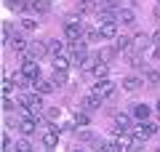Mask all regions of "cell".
Returning a JSON list of instances; mask_svg holds the SVG:
<instances>
[{"label": "cell", "mask_w": 160, "mask_h": 152, "mask_svg": "<svg viewBox=\"0 0 160 152\" xmlns=\"http://www.w3.org/2000/svg\"><path fill=\"white\" fill-rule=\"evenodd\" d=\"M115 88H118V85H115L112 80L102 78V80H99V83L91 88V94H93V96H99V99H109V96H115Z\"/></svg>", "instance_id": "1"}, {"label": "cell", "mask_w": 160, "mask_h": 152, "mask_svg": "<svg viewBox=\"0 0 160 152\" xmlns=\"http://www.w3.org/2000/svg\"><path fill=\"white\" fill-rule=\"evenodd\" d=\"M83 32H86V27L78 22V19H69L67 24H64V38L69 40V43H75V40L83 38Z\"/></svg>", "instance_id": "2"}, {"label": "cell", "mask_w": 160, "mask_h": 152, "mask_svg": "<svg viewBox=\"0 0 160 152\" xmlns=\"http://www.w3.org/2000/svg\"><path fill=\"white\" fill-rule=\"evenodd\" d=\"M69 48H72V64L83 67V62L88 59V48H86V40H75V43H69Z\"/></svg>", "instance_id": "3"}, {"label": "cell", "mask_w": 160, "mask_h": 152, "mask_svg": "<svg viewBox=\"0 0 160 152\" xmlns=\"http://www.w3.org/2000/svg\"><path fill=\"white\" fill-rule=\"evenodd\" d=\"M22 75H27L29 80H38L40 78V64L35 59H24L22 62Z\"/></svg>", "instance_id": "4"}, {"label": "cell", "mask_w": 160, "mask_h": 152, "mask_svg": "<svg viewBox=\"0 0 160 152\" xmlns=\"http://www.w3.org/2000/svg\"><path fill=\"white\" fill-rule=\"evenodd\" d=\"M158 131H160V128H158L155 123H147V120H142V123H139L136 128H133V134H136V136H142V139H149V136H155Z\"/></svg>", "instance_id": "5"}, {"label": "cell", "mask_w": 160, "mask_h": 152, "mask_svg": "<svg viewBox=\"0 0 160 152\" xmlns=\"http://www.w3.org/2000/svg\"><path fill=\"white\" fill-rule=\"evenodd\" d=\"M46 53H48V48H46V45H40V43H29V48L24 51V56L35 59V62H40V56H46Z\"/></svg>", "instance_id": "6"}, {"label": "cell", "mask_w": 160, "mask_h": 152, "mask_svg": "<svg viewBox=\"0 0 160 152\" xmlns=\"http://www.w3.org/2000/svg\"><path fill=\"white\" fill-rule=\"evenodd\" d=\"M115 134H128V131H133L131 128V118L128 115H115Z\"/></svg>", "instance_id": "7"}, {"label": "cell", "mask_w": 160, "mask_h": 152, "mask_svg": "<svg viewBox=\"0 0 160 152\" xmlns=\"http://www.w3.org/2000/svg\"><path fill=\"white\" fill-rule=\"evenodd\" d=\"M19 131H22L24 136H32L35 131H38V125H35V118H32V115H24V118L19 120Z\"/></svg>", "instance_id": "8"}, {"label": "cell", "mask_w": 160, "mask_h": 152, "mask_svg": "<svg viewBox=\"0 0 160 152\" xmlns=\"http://www.w3.org/2000/svg\"><path fill=\"white\" fill-rule=\"evenodd\" d=\"M149 45H152V35H147V32H139L136 38H133V48H136V51H142V53L149 48Z\"/></svg>", "instance_id": "9"}, {"label": "cell", "mask_w": 160, "mask_h": 152, "mask_svg": "<svg viewBox=\"0 0 160 152\" xmlns=\"http://www.w3.org/2000/svg\"><path fill=\"white\" fill-rule=\"evenodd\" d=\"M80 107L88 109V112H93V109L102 107V99H99V96H93V94H88V96H83V99H80Z\"/></svg>", "instance_id": "10"}, {"label": "cell", "mask_w": 160, "mask_h": 152, "mask_svg": "<svg viewBox=\"0 0 160 152\" xmlns=\"http://www.w3.org/2000/svg\"><path fill=\"white\" fill-rule=\"evenodd\" d=\"M32 85H35V91H38L40 96H46V94H53V88H56V85H53V80H43V78H38Z\"/></svg>", "instance_id": "11"}, {"label": "cell", "mask_w": 160, "mask_h": 152, "mask_svg": "<svg viewBox=\"0 0 160 152\" xmlns=\"http://www.w3.org/2000/svg\"><path fill=\"white\" fill-rule=\"evenodd\" d=\"M99 32H102V40H112V38H118V24L115 22L99 24Z\"/></svg>", "instance_id": "12"}, {"label": "cell", "mask_w": 160, "mask_h": 152, "mask_svg": "<svg viewBox=\"0 0 160 152\" xmlns=\"http://www.w3.org/2000/svg\"><path fill=\"white\" fill-rule=\"evenodd\" d=\"M8 45H11L13 51H19V53H24V51L29 48V43H27V40L22 38V35H16V32L11 35V40H8Z\"/></svg>", "instance_id": "13"}, {"label": "cell", "mask_w": 160, "mask_h": 152, "mask_svg": "<svg viewBox=\"0 0 160 152\" xmlns=\"http://www.w3.org/2000/svg\"><path fill=\"white\" fill-rule=\"evenodd\" d=\"M118 53H120V51L115 48V45H107V48H102V51H99L96 56H99V62H104V64H109V62H112L115 56H118Z\"/></svg>", "instance_id": "14"}, {"label": "cell", "mask_w": 160, "mask_h": 152, "mask_svg": "<svg viewBox=\"0 0 160 152\" xmlns=\"http://www.w3.org/2000/svg\"><path fill=\"white\" fill-rule=\"evenodd\" d=\"M46 48H48V53H51L53 59L64 53V43H62V40H46Z\"/></svg>", "instance_id": "15"}, {"label": "cell", "mask_w": 160, "mask_h": 152, "mask_svg": "<svg viewBox=\"0 0 160 152\" xmlns=\"http://www.w3.org/2000/svg\"><path fill=\"white\" fill-rule=\"evenodd\" d=\"M131 112H133V118H136V120H147L149 115H152V107H147V104H133Z\"/></svg>", "instance_id": "16"}, {"label": "cell", "mask_w": 160, "mask_h": 152, "mask_svg": "<svg viewBox=\"0 0 160 152\" xmlns=\"http://www.w3.org/2000/svg\"><path fill=\"white\" fill-rule=\"evenodd\" d=\"M91 11H99L96 0H78V13H91Z\"/></svg>", "instance_id": "17"}, {"label": "cell", "mask_w": 160, "mask_h": 152, "mask_svg": "<svg viewBox=\"0 0 160 152\" xmlns=\"http://www.w3.org/2000/svg\"><path fill=\"white\" fill-rule=\"evenodd\" d=\"M118 19H120L123 24H136V13H133L131 8H120V11H118Z\"/></svg>", "instance_id": "18"}, {"label": "cell", "mask_w": 160, "mask_h": 152, "mask_svg": "<svg viewBox=\"0 0 160 152\" xmlns=\"http://www.w3.org/2000/svg\"><path fill=\"white\" fill-rule=\"evenodd\" d=\"M115 48L123 53V51H131L133 48V38H126V35H118V43H115Z\"/></svg>", "instance_id": "19"}, {"label": "cell", "mask_w": 160, "mask_h": 152, "mask_svg": "<svg viewBox=\"0 0 160 152\" xmlns=\"http://www.w3.org/2000/svg\"><path fill=\"white\" fill-rule=\"evenodd\" d=\"M29 8H32L35 13H48V11H51V3H48V0H32Z\"/></svg>", "instance_id": "20"}, {"label": "cell", "mask_w": 160, "mask_h": 152, "mask_svg": "<svg viewBox=\"0 0 160 152\" xmlns=\"http://www.w3.org/2000/svg\"><path fill=\"white\" fill-rule=\"evenodd\" d=\"M142 85H144L142 78H123V88L126 91H139Z\"/></svg>", "instance_id": "21"}, {"label": "cell", "mask_w": 160, "mask_h": 152, "mask_svg": "<svg viewBox=\"0 0 160 152\" xmlns=\"http://www.w3.org/2000/svg\"><path fill=\"white\" fill-rule=\"evenodd\" d=\"M43 144H46L48 149H53V147L59 144V131H53V128H51V131H48L46 136H43Z\"/></svg>", "instance_id": "22"}, {"label": "cell", "mask_w": 160, "mask_h": 152, "mask_svg": "<svg viewBox=\"0 0 160 152\" xmlns=\"http://www.w3.org/2000/svg\"><path fill=\"white\" fill-rule=\"evenodd\" d=\"M24 101H27L29 112H40V109H43V99H40V94L38 96H29V99H24Z\"/></svg>", "instance_id": "23"}, {"label": "cell", "mask_w": 160, "mask_h": 152, "mask_svg": "<svg viewBox=\"0 0 160 152\" xmlns=\"http://www.w3.org/2000/svg\"><path fill=\"white\" fill-rule=\"evenodd\" d=\"M91 72H93V75H96V78H99V80H102V78H107V75H109V64H104V62H99V64H96V67H93V69H91Z\"/></svg>", "instance_id": "24"}, {"label": "cell", "mask_w": 160, "mask_h": 152, "mask_svg": "<svg viewBox=\"0 0 160 152\" xmlns=\"http://www.w3.org/2000/svg\"><path fill=\"white\" fill-rule=\"evenodd\" d=\"M128 64L136 67V69H142L144 67V53H131V56H128Z\"/></svg>", "instance_id": "25"}, {"label": "cell", "mask_w": 160, "mask_h": 152, "mask_svg": "<svg viewBox=\"0 0 160 152\" xmlns=\"http://www.w3.org/2000/svg\"><path fill=\"white\" fill-rule=\"evenodd\" d=\"M53 85H64L67 83V72H62V69H53Z\"/></svg>", "instance_id": "26"}, {"label": "cell", "mask_w": 160, "mask_h": 152, "mask_svg": "<svg viewBox=\"0 0 160 152\" xmlns=\"http://www.w3.org/2000/svg\"><path fill=\"white\" fill-rule=\"evenodd\" d=\"M99 38H102V32H99V29H93V27L86 29V40H88V43H99Z\"/></svg>", "instance_id": "27"}, {"label": "cell", "mask_w": 160, "mask_h": 152, "mask_svg": "<svg viewBox=\"0 0 160 152\" xmlns=\"http://www.w3.org/2000/svg\"><path fill=\"white\" fill-rule=\"evenodd\" d=\"M67 67H69V62L64 56H56L53 59V69H62V72H67Z\"/></svg>", "instance_id": "28"}, {"label": "cell", "mask_w": 160, "mask_h": 152, "mask_svg": "<svg viewBox=\"0 0 160 152\" xmlns=\"http://www.w3.org/2000/svg\"><path fill=\"white\" fill-rule=\"evenodd\" d=\"M6 6L13 8V11H24V8H27V3H24V0H6Z\"/></svg>", "instance_id": "29"}, {"label": "cell", "mask_w": 160, "mask_h": 152, "mask_svg": "<svg viewBox=\"0 0 160 152\" xmlns=\"http://www.w3.org/2000/svg\"><path fill=\"white\" fill-rule=\"evenodd\" d=\"M16 152H35V147L27 139H22V141H16Z\"/></svg>", "instance_id": "30"}, {"label": "cell", "mask_w": 160, "mask_h": 152, "mask_svg": "<svg viewBox=\"0 0 160 152\" xmlns=\"http://www.w3.org/2000/svg\"><path fill=\"white\" fill-rule=\"evenodd\" d=\"M13 85H16V80H13V78H6V80H3V94H6V96H11Z\"/></svg>", "instance_id": "31"}, {"label": "cell", "mask_w": 160, "mask_h": 152, "mask_svg": "<svg viewBox=\"0 0 160 152\" xmlns=\"http://www.w3.org/2000/svg\"><path fill=\"white\" fill-rule=\"evenodd\" d=\"M147 83H149V85H160V72L149 69V72H147Z\"/></svg>", "instance_id": "32"}, {"label": "cell", "mask_w": 160, "mask_h": 152, "mask_svg": "<svg viewBox=\"0 0 160 152\" xmlns=\"http://www.w3.org/2000/svg\"><path fill=\"white\" fill-rule=\"evenodd\" d=\"M104 152H123V147H120L118 141H107V144H104Z\"/></svg>", "instance_id": "33"}, {"label": "cell", "mask_w": 160, "mask_h": 152, "mask_svg": "<svg viewBox=\"0 0 160 152\" xmlns=\"http://www.w3.org/2000/svg\"><path fill=\"white\" fill-rule=\"evenodd\" d=\"M22 27L24 29H38V22L35 19H22Z\"/></svg>", "instance_id": "34"}, {"label": "cell", "mask_w": 160, "mask_h": 152, "mask_svg": "<svg viewBox=\"0 0 160 152\" xmlns=\"http://www.w3.org/2000/svg\"><path fill=\"white\" fill-rule=\"evenodd\" d=\"M78 136H80V141H93V139H96V136H93L91 131H80Z\"/></svg>", "instance_id": "35"}, {"label": "cell", "mask_w": 160, "mask_h": 152, "mask_svg": "<svg viewBox=\"0 0 160 152\" xmlns=\"http://www.w3.org/2000/svg\"><path fill=\"white\" fill-rule=\"evenodd\" d=\"M75 123H78V125H88V118L83 112H78V115H75Z\"/></svg>", "instance_id": "36"}, {"label": "cell", "mask_w": 160, "mask_h": 152, "mask_svg": "<svg viewBox=\"0 0 160 152\" xmlns=\"http://www.w3.org/2000/svg\"><path fill=\"white\" fill-rule=\"evenodd\" d=\"M46 115H48L51 120H56V118H59V107H48V109H46Z\"/></svg>", "instance_id": "37"}, {"label": "cell", "mask_w": 160, "mask_h": 152, "mask_svg": "<svg viewBox=\"0 0 160 152\" xmlns=\"http://www.w3.org/2000/svg\"><path fill=\"white\" fill-rule=\"evenodd\" d=\"M13 107H16V104H13V101H11V99H8V96H6V99H3V109H6V112H11Z\"/></svg>", "instance_id": "38"}, {"label": "cell", "mask_w": 160, "mask_h": 152, "mask_svg": "<svg viewBox=\"0 0 160 152\" xmlns=\"http://www.w3.org/2000/svg\"><path fill=\"white\" fill-rule=\"evenodd\" d=\"M3 152H11V139H8V134L3 136Z\"/></svg>", "instance_id": "39"}, {"label": "cell", "mask_w": 160, "mask_h": 152, "mask_svg": "<svg viewBox=\"0 0 160 152\" xmlns=\"http://www.w3.org/2000/svg\"><path fill=\"white\" fill-rule=\"evenodd\" d=\"M152 43H158V45H160V29H158V32L152 35Z\"/></svg>", "instance_id": "40"}, {"label": "cell", "mask_w": 160, "mask_h": 152, "mask_svg": "<svg viewBox=\"0 0 160 152\" xmlns=\"http://www.w3.org/2000/svg\"><path fill=\"white\" fill-rule=\"evenodd\" d=\"M155 19H160V6H158V8H155Z\"/></svg>", "instance_id": "41"}, {"label": "cell", "mask_w": 160, "mask_h": 152, "mask_svg": "<svg viewBox=\"0 0 160 152\" xmlns=\"http://www.w3.org/2000/svg\"><path fill=\"white\" fill-rule=\"evenodd\" d=\"M72 152H83V149H72Z\"/></svg>", "instance_id": "42"}, {"label": "cell", "mask_w": 160, "mask_h": 152, "mask_svg": "<svg viewBox=\"0 0 160 152\" xmlns=\"http://www.w3.org/2000/svg\"><path fill=\"white\" fill-rule=\"evenodd\" d=\"M158 109H160V101H158Z\"/></svg>", "instance_id": "43"}, {"label": "cell", "mask_w": 160, "mask_h": 152, "mask_svg": "<svg viewBox=\"0 0 160 152\" xmlns=\"http://www.w3.org/2000/svg\"><path fill=\"white\" fill-rule=\"evenodd\" d=\"M158 152H160V149H158Z\"/></svg>", "instance_id": "44"}]
</instances>
